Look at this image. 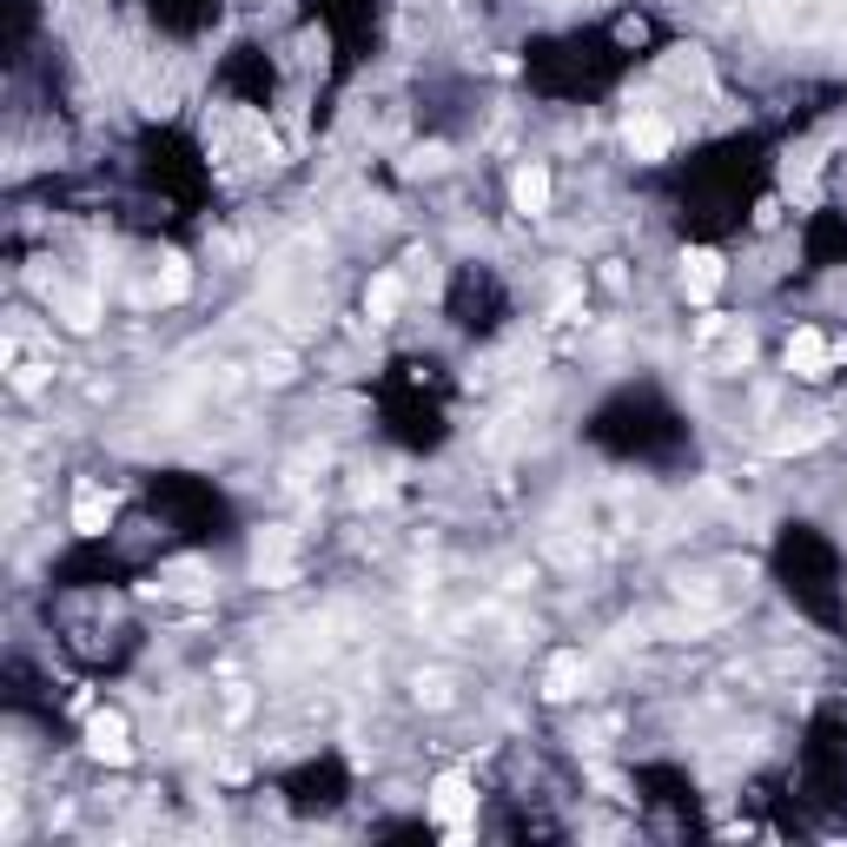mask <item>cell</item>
Listing matches in <instances>:
<instances>
[{
	"instance_id": "obj_1",
	"label": "cell",
	"mask_w": 847,
	"mask_h": 847,
	"mask_svg": "<svg viewBox=\"0 0 847 847\" xmlns=\"http://www.w3.org/2000/svg\"><path fill=\"white\" fill-rule=\"evenodd\" d=\"M431 814H437V821H450V827H470V814H477V788H470V775H437V781H431Z\"/></svg>"
},
{
	"instance_id": "obj_2",
	"label": "cell",
	"mask_w": 847,
	"mask_h": 847,
	"mask_svg": "<svg viewBox=\"0 0 847 847\" xmlns=\"http://www.w3.org/2000/svg\"><path fill=\"white\" fill-rule=\"evenodd\" d=\"M87 755H100V762H133V735H126V716H113V709L87 716Z\"/></svg>"
},
{
	"instance_id": "obj_3",
	"label": "cell",
	"mask_w": 847,
	"mask_h": 847,
	"mask_svg": "<svg viewBox=\"0 0 847 847\" xmlns=\"http://www.w3.org/2000/svg\"><path fill=\"white\" fill-rule=\"evenodd\" d=\"M583 675H590L583 649H557L550 668H543V696H550V702H576V696H583Z\"/></svg>"
},
{
	"instance_id": "obj_4",
	"label": "cell",
	"mask_w": 847,
	"mask_h": 847,
	"mask_svg": "<svg viewBox=\"0 0 847 847\" xmlns=\"http://www.w3.org/2000/svg\"><path fill=\"white\" fill-rule=\"evenodd\" d=\"M827 365H834V345L821 331H794L788 337V371L794 378H827Z\"/></svg>"
},
{
	"instance_id": "obj_5",
	"label": "cell",
	"mask_w": 847,
	"mask_h": 847,
	"mask_svg": "<svg viewBox=\"0 0 847 847\" xmlns=\"http://www.w3.org/2000/svg\"><path fill=\"white\" fill-rule=\"evenodd\" d=\"M722 252H709V245H696V252H683V285H689V298H716V285H722Z\"/></svg>"
},
{
	"instance_id": "obj_6",
	"label": "cell",
	"mask_w": 847,
	"mask_h": 847,
	"mask_svg": "<svg viewBox=\"0 0 847 847\" xmlns=\"http://www.w3.org/2000/svg\"><path fill=\"white\" fill-rule=\"evenodd\" d=\"M106 517H113V496H106L100 483H80V496H73V530H80V537H100Z\"/></svg>"
},
{
	"instance_id": "obj_7",
	"label": "cell",
	"mask_w": 847,
	"mask_h": 847,
	"mask_svg": "<svg viewBox=\"0 0 847 847\" xmlns=\"http://www.w3.org/2000/svg\"><path fill=\"white\" fill-rule=\"evenodd\" d=\"M252 570H259L265 583H291V537H285V530L259 537V550H252Z\"/></svg>"
},
{
	"instance_id": "obj_8",
	"label": "cell",
	"mask_w": 847,
	"mask_h": 847,
	"mask_svg": "<svg viewBox=\"0 0 847 847\" xmlns=\"http://www.w3.org/2000/svg\"><path fill=\"white\" fill-rule=\"evenodd\" d=\"M511 199H517L524 219H537V213L550 206V173H543V165H524V173L511 180Z\"/></svg>"
},
{
	"instance_id": "obj_9",
	"label": "cell",
	"mask_w": 847,
	"mask_h": 847,
	"mask_svg": "<svg viewBox=\"0 0 847 847\" xmlns=\"http://www.w3.org/2000/svg\"><path fill=\"white\" fill-rule=\"evenodd\" d=\"M668 146H675V133H668L662 119H629V152H636V159H662Z\"/></svg>"
},
{
	"instance_id": "obj_10",
	"label": "cell",
	"mask_w": 847,
	"mask_h": 847,
	"mask_svg": "<svg viewBox=\"0 0 847 847\" xmlns=\"http://www.w3.org/2000/svg\"><path fill=\"white\" fill-rule=\"evenodd\" d=\"M827 437V417H801V424H788V431H775L768 437V450H781V457H794V450H808V444H821Z\"/></svg>"
},
{
	"instance_id": "obj_11",
	"label": "cell",
	"mask_w": 847,
	"mask_h": 847,
	"mask_svg": "<svg viewBox=\"0 0 847 847\" xmlns=\"http://www.w3.org/2000/svg\"><path fill=\"white\" fill-rule=\"evenodd\" d=\"M398 298H404V285L385 272V278H371V291H365V311H371V324H385L391 311H398Z\"/></svg>"
},
{
	"instance_id": "obj_12",
	"label": "cell",
	"mask_w": 847,
	"mask_h": 847,
	"mask_svg": "<svg viewBox=\"0 0 847 847\" xmlns=\"http://www.w3.org/2000/svg\"><path fill=\"white\" fill-rule=\"evenodd\" d=\"M186 285H193L186 259H165V272H159V298H186Z\"/></svg>"
},
{
	"instance_id": "obj_13",
	"label": "cell",
	"mask_w": 847,
	"mask_h": 847,
	"mask_svg": "<svg viewBox=\"0 0 847 847\" xmlns=\"http://www.w3.org/2000/svg\"><path fill=\"white\" fill-rule=\"evenodd\" d=\"M67 324L73 331H93L100 318H93V291H67Z\"/></svg>"
},
{
	"instance_id": "obj_14",
	"label": "cell",
	"mask_w": 847,
	"mask_h": 847,
	"mask_svg": "<svg viewBox=\"0 0 847 847\" xmlns=\"http://www.w3.org/2000/svg\"><path fill=\"white\" fill-rule=\"evenodd\" d=\"M199 576H206L199 563H180V570H173V576H165V583H173V590H199Z\"/></svg>"
},
{
	"instance_id": "obj_15",
	"label": "cell",
	"mask_w": 847,
	"mask_h": 847,
	"mask_svg": "<svg viewBox=\"0 0 847 847\" xmlns=\"http://www.w3.org/2000/svg\"><path fill=\"white\" fill-rule=\"evenodd\" d=\"M437 165H444V152H437V146H424V152H411V173H437Z\"/></svg>"
},
{
	"instance_id": "obj_16",
	"label": "cell",
	"mask_w": 847,
	"mask_h": 847,
	"mask_svg": "<svg viewBox=\"0 0 847 847\" xmlns=\"http://www.w3.org/2000/svg\"><path fill=\"white\" fill-rule=\"evenodd\" d=\"M14 385H21V391H41V385H47V365H21V378H14Z\"/></svg>"
}]
</instances>
